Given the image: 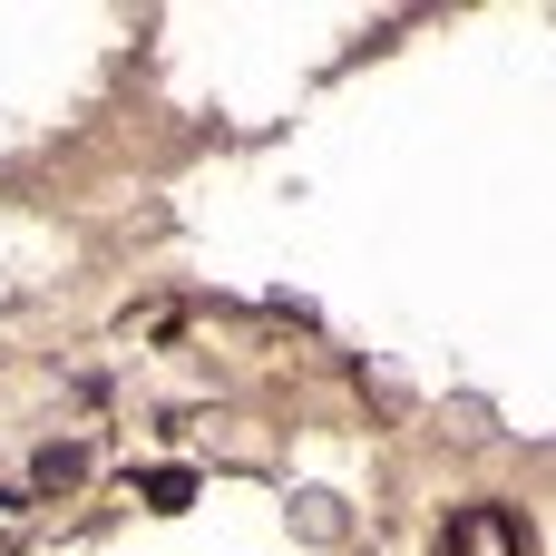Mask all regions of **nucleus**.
<instances>
[{"label":"nucleus","mask_w":556,"mask_h":556,"mask_svg":"<svg viewBox=\"0 0 556 556\" xmlns=\"http://www.w3.org/2000/svg\"><path fill=\"white\" fill-rule=\"evenodd\" d=\"M440 556H528V528H518V508H450V528H440Z\"/></svg>","instance_id":"f257e3e1"}]
</instances>
